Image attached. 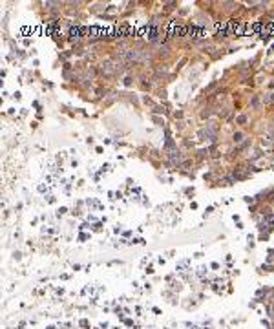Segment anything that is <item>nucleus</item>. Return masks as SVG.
<instances>
[{
	"mask_svg": "<svg viewBox=\"0 0 274 329\" xmlns=\"http://www.w3.org/2000/svg\"><path fill=\"white\" fill-rule=\"evenodd\" d=\"M80 33H82V29H80L79 26H75V28L70 29V37H71V38H80Z\"/></svg>",
	"mask_w": 274,
	"mask_h": 329,
	"instance_id": "1",
	"label": "nucleus"
},
{
	"mask_svg": "<svg viewBox=\"0 0 274 329\" xmlns=\"http://www.w3.org/2000/svg\"><path fill=\"white\" fill-rule=\"evenodd\" d=\"M245 31H247V26H245V22H239L234 33H236V35H239V37H243V35H245Z\"/></svg>",
	"mask_w": 274,
	"mask_h": 329,
	"instance_id": "2",
	"label": "nucleus"
},
{
	"mask_svg": "<svg viewBox=\"0 0 274 329\" xmlns=\"http://www.w3.org/2000/svg\"><path fill=\"white\" fill-rule=\"evenodd\" d=\"M113 64L112 62H106V64H102V71L106 73V75H110V73H113V68H112Z\"/></svg>",
	"mask_w": 274,
	"mask_h": 329,
	"instance_id": "3",
	"label": "nucleus"
},
{
	"mask_svg": "<svg viewBox=\"0 0 274 329\" xmlns=\"http://www.w3.org/2000/svg\"><path fill=\"white\" fill-rule=\"evenodd\" d=\"M258 31H261V22H256L252 26V33H258Z\"/></svg>",
	"mask_w": 274,
	"mask_h": 329,
	"instance_id": "4",
	"label": "nucleus"
}]
</instances>
